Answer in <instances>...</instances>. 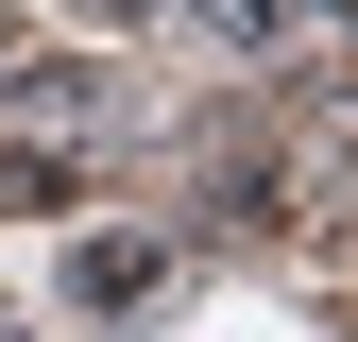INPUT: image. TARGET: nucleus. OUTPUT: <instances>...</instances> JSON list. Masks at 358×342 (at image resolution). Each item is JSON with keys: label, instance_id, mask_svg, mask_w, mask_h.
<instances>
[{"label": "nucleus", "instance_id": "2", "mask_svg": "<svg viewBox=\"0 0 358 342\" xmlns=\"http://www.w3.org/2000/svg\"><path fill=\"white\" fill-rule=\"evenodd\" d=\"M0 86H17V34H0Z\"/></svg>", "mask_w": 358, "mask_h": 342}, {"label": "nucleus", "instance_id": "1", "mask_svg": "<svg viewBox=\"0 0 358 342\" xmlns=\"http://www.w3.org/2000/svg\"><path fill=\"white\" fill-rule=\"evenodd\" d=\"M188 18H222V34H290L307 0H188Z\"/></svg>", "mask_w": 358, "mask_h": 342}]
</instances>
